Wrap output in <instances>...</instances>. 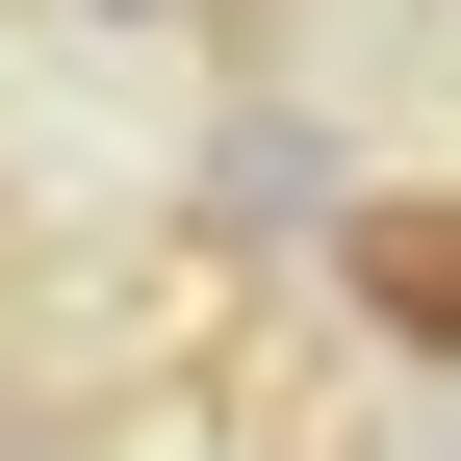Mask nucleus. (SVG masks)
<instances>
[{
  "instance_id": "obj_3",
  "label": "nucleus",
  "mask_w": 461,
  "mask_h": 461,
  "mask_svg": "<svg viewBox=\"0 0 461 461\" xmlns=\"http://www.w3.org/2000/svg\"><path fill=\"white\" fill-rule=\"evenodd\" d=\"M51 26H205V0H51Z\"/></svg>"
},
{
  "instance_id": "obj_4",
  "label": "nucleus",
  "mask_w": 461,
  "mask_h": 461,
  "mask_svg": "<svg viewBox=\"0 0 461 461\" xmlns=\"http://www.w3.org/2000/svg\"><path fill=\"white\" fill-rule=\"evenodd\" d=\"M0 282H26V180H0Z\"/></svg>"
},
{
  "instance_id": "obj_2",
  "label": "nucleus",
  "mask_w": 461,
  "mask_h": 461,
  "mask_svg": "<svg viewBox=\"0 0 461 461\" xmlns=\"http://www.w3.org/2000/svg\"><path fill=\"white\" fill-rule=\"evenodd\" d=\"M180 230H333V129L308 103H230V129L180 154Z\"/></svg>"
},
{
  "instance_id": "obj_1",
  "label": "nucleus",
  "mask_w": 461,
  "mask_h": 461,
  "mask_svg": "<svg viewBox=\"0 0 461 461\" xmlns=\"http://www.w3.org/2000/svg\"><path fill=\"white\" fill-rule=\"evenodd\" d=\"M333 308L384 359H461V205L436 180H333Z\"/></svg>"
}]
</instances>
